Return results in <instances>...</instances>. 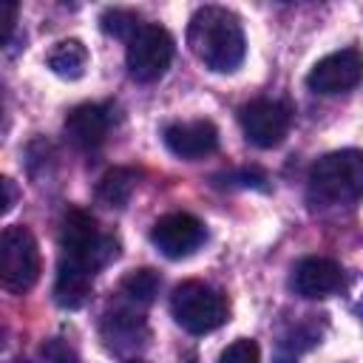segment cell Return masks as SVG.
I'll list each match as a JSON object with an SVG mask.
<instances>
[{
    "mask_svg": "<svg viewBox=\"0 0 363 363\" xmlns=\"http://www.w3.org/2000/svg\"><path fill=\"white\" fill-rule=\"evenodd\" d=\"M190 51L218 74H230L244 62L247 40L238 17L221 6H201L187 26Z\"/></svg>",
    "mask_w": 363,
    "mask_h": 363,
    "instance_id": "cell-1",
    "label": "cell"
},
{
    "mask_svg": "<svg viewBox=\"0 0 363 363\" xmlns=\"http://www.w3.org/2000/svg\"><path fill=\"white\" fill-rule=\"evenodd\" d=\"M363 199V150H335L320 156L309 170V201L340 207Z\"/></svg>",
    "mask_w": 363,
    "mask_h": 363,
    "instance_id": "cell-2",
    "label": "cell"
},
{
    "mask_svg": "<svg viewBox=\"0 0 363 363\" xmlns=\"http://www.w3.org/2000/svg\"><path fill=\"white\" fill-rule=\"evenodd\" d=\"M60 250L62 264L79 267L96 275L105 264L119 255V241L113 235H102L96 221L82 210H68L60 227Z\"/></svg>",
    "mask_w": 363,
    "mask_h": 363,
    "instance_id": "cell-3",
    "label": "cell"
},
{
    "mask_svg": "<svg viewBox=\"0 0 363 363\" xmlns=\"http://www.w3.org/2000/svg\"><path fill=\"white\" fill-rule=\"evenodd\" d=\"M170 312L176 323L190 335H207L227 320L230 306L218 289L201 281H184L170 295Z\"/></svg>",
    "mask_w": 363,
    "mask_h": 363,
    "instance_id": "cell-4",
    "label": "cell"
},
{
    "mask_svg": "<svg viewBox=\"0 0 363 363\" xmlns=\"http://www.w3.org/2000/svg\"><path fill=\"white\" fill-rule=\"evenodd\" d=\"M0 278L11 292H26L40 278V247L26 227H6L0 238Z\"/></svg>",
    "mask_w": 363,
    "mask_h": 363,
    "instance_id": "cell-5",
    "label": "cell"
},
{
    "mask_svg": "<svg viewBox=\"0 0 363 363\" xmlns=\"http://www.w3.org/2000/svg\"><path fill=\"white\" fill-rule=\"evenodd\" d=\"M173 60V37L153 23H145L128 43L125 62L136 82H156Z\"/></svg>",
    "mask_w": 363,
    "mask_h": 363,
    "instance_id": "cell-6",
    "label": "cell"
},
{
    "mask_svg": "<svg viewBox=\"0 0 363 363\" xmlns=\"http://www.w3.org/2000/svg\"><path fill=\"white\" fill-rule=\"evenodd\" d=\"M244 136L255 147H275L284 142L292 125V111L286 102L278 99H252L238 113Z\"/></svg>",
    "mask_w": 363,
    "mask_h": 363,
    "instance_id": "cell-7",
    "label": "cell"
},
{
    "mask_svg": "<svg viewBox=\"0 0 363 363\" xmlns=\"http://www.w3.org/2000/svg\"><path fill=\"white\" fill-rule=\"evenodd\" d=\"M360 79H363V51L357 48H340L335 54H326L306 74L309 91L323 96L352 91L354 85H360Z\"/></svg>",
    "mask_w": 363,
    "mask_h": 363,
    "instance_id": "cell-8",
    "label": "cell"
},
{
    "mask_svg": "<svg viewBox=\"0 0 363 363\" xmlns=\"http://www.w3.org/2000/svg\"><path fill=\"white\" fill-rule=\"evenodd\" d=\"M204 235V224L190 213H167L150 230V241L164 258H187L201 247Z\"/></svg>",
    "mask_w": 363,
    "mask_h": 363,
    "instance_id": "cell-9",
    "label": "cell"
},
{
    "mask_svg": "<svg viewBox=\"0 0 363 363\" xmlns=\"http://www.w3.org/2000/svg\"><path fill=\"white\" fill-rule=\"evenodd\" d=\"M289 284L301 298H329L343 289V269L332 258L309 255L295 264Z\"/></svg>",
    "mask_w": 363,
    "mask_h": 363,
    "instance_id": "cell-10",
    "label": "cell"
},
{
    "mask_svg": "<svg viewBox=\"0 0 363 363\" xmlns=\"http://www.w3.org/2000/svg\"><path fill=\"white\" fill-rule=\"evenodd\" d=\"M164 145L179 159H204L218 147V130L210 119L173 122L164 128Z\"/></svg>",
    "mask_w": 363,
    "mask_h": 363,
    "instance_id": "cell-11",
    "label": "cell"
},
{
    "mask_svg": "<svg viewBox=\"0 0 363 363\" xmlns=\"http://www.w3.org/2000/svg\"><path fill=\"white\" fill-rule=\"evenodd\" d=\"M111 108L108 105H94V102H85V105H77L68 116H65V136L68 142L77 147V150H96L108 130H111Z\"/></svg>",
    "mask_w": 363,
    "mask_h": 363,
    "instance_id": "cell-12",
    "label": "cell"
},
{
    "mask_svg": "<svg viewBox=\"0 0 363 363\" xmlns=\"http://www.w3.org/2000/svg\"><path fill=\"white\" fill-rule=\"evenodd\" d=\"M91 286H94V275H91V272L60 261V267H57V281H54V298H57L60 306H65V309H79V306L88 301Z\"/></svg>",
    "mask_w": 363,
    "mask_h": 363,
    "instance_id": "cell-13",
    "label": "cell"
},
{
    "mask_svg": "<svg viewBox=\"0 0 363 363\" xmlns=\"http://www.w3.org/2000/svg\"><path fill=\"white\" fill-rule=\"evenodd\" d=\"M48 68L62 79H79L88 68V48L79 40H62L48 54Z\"/></svg>",
    "mask_w": 363,
    "mask_h": 363,
    "instance_id": "cell-14",
    "label": "cell"
},
{
    "mask_svg": "<svg viewBox=\"0 0 363 363\" xmlns=\"http://www.w3.org/2000/svg\"><path fill=\"white\" fill-rule=\"evenodd\" d=\"M136 187V173L130 167H113L108 170L96 184V199L105 207H125L130 193Z\"/></svg>",
    "mask_w": 363,
    "mask_h": 363,
    "instance_id": "cell-15",
    "label": "cell"
},
{
    "mask_svg": "<svg viewBox=\"0 0 363 363\" xmlns=\"http://www.w3.org/2000/svg\"><path fill=\"white\" fill-rule=\"evenodd\" d=\"M105 340L113 346V349H128L133 343H142L145 337V323L139 315L133 312H113L105 318Z\"/></svg>",
    "mask_w": 363,
    "mask_h": 363,
    "instance_id": "cell-16",
    "label": "cell"
},
{
    "mask_svg": "<svg viewBox=\"0 0 363 363\" xmlns=\"http://www.w3.org/2000/svg\"><path fill=\"white\" fill-rule=\"evenodd\" d=\"M159 275L153 272V269H147V267H142V269H133V272H128L125 278H122V295L130 301V303H136V306H147L153 298H156V292H159Z\"/></svg>",
    "mask_w": 363,
    "mask_h": 363,
    "instance_id": "cell-17",
    "label": "cell"
},
{
    "mask_svg": "<svg viewBox=\"0 0 363 363\" xmlns=\"http://www.w3.org/2000/svg\"><path fill=\"white\" fill-rule=\"evenodd\" d=\"M318 337H320V329H315L312 320L309 323H298L289 335H284L278 340V352H275L278 363H295L301 357V352H306L309 346L318 343Z\"/></svg>",
    "mask_w": 363,
    "mask_h": 363,
    "instance_id": "cell-18",
    "label": "cell"
},
{
    "mask_svg": "<svg viewBox=\"0 0 363 363\" xmlns=\"http://www.w3.org/2000/svg\"><path fill=\"white\" fill-rule=\"evenodd\" d=\"M99 26H102L105 34L130 43V37H133L145 23H139V17H136L133 11H128V9H108V11H102Z\"/></svg>",
    "mask_w": 363,
    "mask_h": 363,
    "instance_id": "cell-19",
    "label": "cell"
},
{
    "mask_svg": "<svg viewBox=\"0 0 363 363\" xmlns=\"http://www.w3.org/2000/svg\"><path fill=\"white\" fill-rule=\"evenodd\" d=\"M258 357H261L258 343L250 340V337H238V340H233V343L221 352L218 363H258Z\"/></svg>",
    "mask_w": 363,
    "mask_h": 363,
    "instance_id": "cell-20",
    "label": "cell"
},
{
    "mask_svg": "<svg viewBox=\"0 0 363 363\" xmlns=\"http://www.w3.org/2000/svg\"><path fill=\"white\" fill-rule=\"evenodd\" d=\"M43 363H79V357L74 354V349H68L60 340H48L43 346Z\"/></svg>",
    "mask_w": 363,
    "mask_h": 363,
    "instance_id": "cell-21",
    "label": "cell"
},
{
    "mask_svg": "<svg viewBox=\"0 0 363 363\" xmlns=\"http://www.w3.org/2000/svg\"><path fill=\"white\" fill-rule=\"evenodd\" d=\"M14 23H17V6H14V3H6V6H3V26H6L3 43H6V45L11 43V34H14Z\"/></svg>",
    "mask_w": 363,
    "mask_h": 363,
    "instance_id": "cell-22",
    "label": "cell"
},
{
    "mask_svg": "<svg viewBox=\"0 0 363 363\" xmlns=\"http://www.w3.org/2000/svg\"><path fill=\"white\" fill-rule=\"evenodd\" d=\"M3 190H6V199H3V213H9L11 210V204H14V182L11 179H3Z\"/></svg>",
    "mask_w": 363,
    "mask_h": 363,
    "instance_id": "cell-23",
    "label": "cell"
},
{
    "mask_svg": "<svg viewBox=\"0 0 363 363\" xmlns=\"http://www.w3.org/2000/svg\"><path fill=\"white\" fill-rule=\"evenodd\" d=\"M125 363H145V360H136V357H133V360H125Z\"/></svg>",
    "mask_w": 363,
    "mask_h": 363,
    "instance_id": "cell-24",
    "label": "cell"
}]
</instances>
